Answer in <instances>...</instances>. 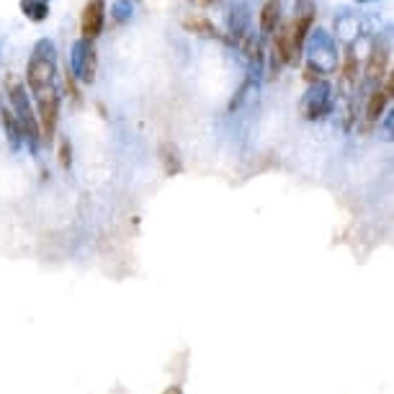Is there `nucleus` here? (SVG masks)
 I'll return each instance as SVG.
<instances>
[{
    "mask_svg": "<svg viewBox=\"0 0 394 394\" xmlns=\"http://www.w3.org/2000/svg\"><path fill=\"white\" fill-rule=\"evenodd\" d=\"M386 106H389V98L382 93V88L371 91V96H368V101H366V129L384 116Z\"/></svg>",
    "mask_w": 394,
    "mask_h": 394,
    "instance_id": "12",
    "label": "nucleus"
},
{
    "mask_svg": "<svg viewBox=\"0 0 394 394\" xmlns=\"http://www.w3.org/2000/svg\"><path fill=\"white\" fill-rule=\"evenodd\" d=\"M57 160H60V165H62L64 170H70V165H73V142H70V137H60Z\"/></svg>",
    "mask_w": 394,
    "mask_h": 394,
    "instance_id": "18",
    "label": "nucleus"
},
{
    "mask_svg": "<svg viewBox=\"0 0 394 394\" xmlns=\"http://www.w3.org/2000/svg\"><path fill=\"white\" fill-rule=\"evenodd\" d=\"M302 78H304V83L314 85V83H320V80H325V73H322L317 64L307 62L304 64V70H302Z\"/></svg>",
    "mask_w": 394,
    "mask_h": 394,
    "instance_id": "19",
    "label": "nucleus"
},
{
    "mask_svg": "<svg viewBox=\"0 0 394 394\" xmlns=\"http://www.w3.org/2000/svg\"><path fill=\"white\" fill-rule=\"evenodd\" d=\"M302 13H314V0H296V16Z\"/></svg>",
    "mask_w": 394,
    "mask_h": 394,
    "instance_id": "23",
    "label": "nucleus"
},
{
    "mask_svg": "<svg viewBox=\"0 0 394 394\" xmlns=\"http://www.w3.org/2000/svg\"><path fill=\"white\" fill-rule=\"evenodd\" d=\"M310 62L317 64L325 75L332 73V70H338V55H335V46H332L330 37H325V31H314Z\"/></svg>",
    "mask_w": 394,
    "mask_h": 394,
    "instance_id": "7",
    "label": "nucleus"
},
{
    "mask_svg": "<svg viewBox=\"0 0 394 394\" xmlns=\"http://www.w3.org/2000/svg\"><path fill=\"white\" fill-rule=\"evenodd\" d=\"M21 13L34 24H42L49 16V3L44 0H21Z\"/></svg>",
    "mask_w": 394,
    "mask_h": 394,
    "instance_id": "16",
    "label": "nucleus"
},
{
    "mask_svg": "<svg viewBox=\"0 0 394 394\" xmlns=\"http://www.w3.org/2000/svg\"><path fill=\"white\" fill-rule=\"evenodd\" d=\"M78 83L91 85L96 80V73H98V55H96V46L93 42H85V39H78L73 44V55H70V67H67Z\"/></svg>",
    "mask_w": 394,
    "mask_h": 394,
    "instance_id": "3",
    "label": "nucleus"
},
{
    "mask_svg": "<svg viewBox=\"0 0 394 394\" xmlns=\"http://www.w3.org/2000/svg\"><path fill=\"white\" fill-rule=\"evenodd\" d=\"M57 49L49 39H39L26 64V83L34 98L57 91Z\"/></svg>",
    "mask_w": 394,
    "mask_h": 394,
    "instance_id": "1",
    "label": "nucleus"
},
{
    "mask_svg": "<svg viewBox=\"0 0 394 394\" xmlns=\"http://www.w3.org/2000/svg\"><path fill=\"white\" fill-rule=\"evenodd\" d=\"M332 88L328 80H320V83L310 85V91L304 93V101H302V114L304 119L310 121H320L325 116L332 114Z\"/></svg>",
    "mask_w": 394,
    "mask_h": 394,
    "instance_id": "4",
    "label": "nucleus"
},
{
    "mask_svg": "<svg viewBox=\"0 0 394 394\" xmlns=\"http://www.w3.org/2000/svg\"><path fill=\"white\" fill-rule=\"evenodd\" d=\"M253 85H256V83H253L250 78H248V80H245V83H242V85H240L238 96H235V98H232V103H229V111H235V109H238V106H240V103L245 101V96H248V91H250V88H253Z\"/></svg>",
    "mask_w": 394,
    "mask_h": 394,
    "instance_id": "22",
    "label": "nucleus"
},
{
    "mask_svg": "<svg viewBox=\"0 0 394 394\" xmlns=\"http://www.w3.org/2000/svg\"><path fill=\"white\" fill-rule=\"evenodd\" d=\"M183 28H186V31H191V34H199V37L220 39V42H227V44H232V42H229L224 34H220V28L214 26L209 19H204V16H186Z\"/></svg>",
    "mask_w": 394,
    "mask_h": 394,
    "instance_id": "10",
    "label": "nucleus"
},
{
    "mask_svg": "<svg viewBox=\"0 0 394 394\" xmlns=\"http://www.w3.org/2000/svg\"><path fill=\"white\" fill-rule=\"evenodd\" d=\"M37 121L42 142L52 145L57 137V124H60V91H52L37 98Z\"/></svg>",
    "mask_w": 394,
    "mask_h": 394,
    "instance_id": "5",
    "label": "nucleus"
},
{
    "mask_svg": "<svg viewBox=\"0 0 394 394\" xmlns=\"http://www.w3.org/2000/svg\"><path fill=\"white\" fill-rule=\"evenodd\" d=\"M358 3H374V0H358Z\"/></svg>",
    "mask_w": 394,
    "mask_h": 394,
    "instance_id": "25",
    "label": "nucleus"
},
{
    "mask_svg": "<svg viewBox=\"0 0 394 394\" xmlns=\"http://www.w3.org/2000/svg\"><path fill=\"white\" fill-rule=\"evenodd\" d=\"M386 73H389V46H386L384 42H376V44L371 46V55H368L364 78H366L368 85H376L384 80Z\"/></svg>",
    "mask_w": 394,
    "mask_h": 394,
    "instance_id": "8",
    "label": "nucleus"
},
{
    "mask_svg": "<svg viewBox=\"0 0 394 394\" xmlns=\"http://www.w3.org/2000/svg\"><path fill=\"white\" fill-rule=\"evenodd\" d=\"M103 21H106V3L103 0H88L83 16H80V39L96 42L103 31Z\"/></svg>",
    "mask_w": 394,
    "mask_h": 394,
    "instance_id": "6",
    "label": "nucleus"
},
{
    "mask_svg": "<svg viewBox=\"0 0 394 394\" xmlns=\"http://www.w3.org/2000/svg\"><path fill=\"white\" fill-rule=\"evenodd\" d=\"M271 60H276L278 64H296L302 57H296L292 44V24H281L276 26L274 37V49H271Z\"/></svg>",
    "mask_w": 394,
    "mask_h": 394,
    "instance_id": "9",
    "label": "nucleus"
},
{
    "mask_svg": "<svg viewBox=\"0 0 394 394\" xmlns=\"http://www.w3.org/2000/svg\"><path fill=\"white\" fill-rule=\"evenodd\" d=\"M281 24V0H266V6L260 8V31L271 34Z\"/></svg>",
    "mask_w": 394,
    "mask_h": 394,
    "instance_id": "13",
    "label": "nucleus"
},
{
    "mask_svg": "<svg viewBox=\"0 0 394 394\" xmlns=\"http://www.w3.org/2000/svg\"><path fill=\"white\" fill-rule=\"evenodd\" d=\"M0 121H3V129H6V137L10 139V145L19 147L21 139H24V134H21V124L19 119L13 116V111L6 106V109H0Z\"/></svg>",
    "mask_w": 394,
    "mask_h": 394,
    "instance_id": "15",
    "label": "nucleus"
},
{
    "mask_svg": "<svg viewBox=\"0 0 394 394\" xmlns=\"http://www.w3.org/2000/svg\"><path fill=\"white\" fill-rule=\"evenodd\" d=\"M6 91H8L10 111H13V116H16L21 124V134H24V139H28L31 145L37 147L39 142H42V134H39L37 111L31 106L26 85L21 83L16 75H6Z\"/></svg>",
    "mask_w": 394,
    "mask_h": 394,
    "instance_id": "2",
    "label": "nucleus"
},
{
    "mask_svg": "<svg viewBox=\"0 0 394 394\" xmlns=\"http://www.w3.org/2000/svg\"><path fill=\"white\" fill-rule=\"evenodd\" d=\"M165 394H181V392H178V389H168Z\"/></svg>",
    "mask_w": 394,
    "mask_h": 394,
    "instance_id": "24",
    "label": "nucleus"
},
{
    "mask_svg": "<svg viewBox=\"0 0 394 394\" xmlns=\"http://www.w3.org/2000/svg\"><path fill=\"white\" fill-rule=\"evenodd\" d=\"M44 3H46V0H44Z\"/></svg>",
    "mask_w": 394,
    "mask_h": 394,
    "instance_id": "26",
    "label": "nucleus"
},
{
    "mask_svg": "<svg viewBox=\"0 0 394 394\" xmlns=\"http://www.w3.org/2000/svg\"><path fill=\"white\" fill-rule=\"evenodd\" d=\"M160 160H163V170H165V175H178L183 170L181 152H178V147L170 145V142L160 145Z\"/></svg>",
    "mask_w": 394,
    "mask_h": 394,
    "instance_id": "14",
    "label": "nucleus"
},
{
    "mask_svg": "<svg viewBox=\"0 0 394 394\" xmlns=\"http://www.w3.org/2000/svg\"><path fill=\"white\" fill-rule=\"evenodd\" d=\"M340 80L343 85H358V57H356V49L353 44L346 46V52H343V62H340Z\"/></svg>",
    "mask_w": 394,
    "mask_h": 394,
    "instance_id": "11",
    "label": "nucleus"
},
{
    "mask_svg": "<svg viewBox=\"0 0 394 394\" xmlns=\"http://www.w3.org/2000/svg\"><path fill=\"white\" fill-rule=\"evenodd\" d=\"M129 16H132V3H127V0H119L116 6H114V19L119 21H127Z\"/></svg>",
    "mask_w": 394,
    "mask_h": 394,
    "instance_id": "21",
    "label": "nucleus"
},
{
    "mask_svg": "<svg viewBox=\"0 0 394 394\" xmlns=\"http://www.w3.org/2000/svg\"><path fill=\"white\" fill-rule=\"evenodd\" d=\"M64 91H67V96H70L75 103L83 101V96H80V91H78V80L73 78V73H70V70L64 73Z\"/></svg>",
    "mask_w": 394,
    "mask_h": 394,
    "instance_id": "20",
    "label": "nucleus"
},
{
    "mask_svg": "<svg viewBox=\"0 0 394 394\" xmlns=\"http://www.w3.org/2000/svg\"><path fill=\"white\" fill-rule=\"evenodd\" d=\"M242 52H245V57H248L250 62H263V44H260V37L242 39Z\"/></svg>",
    "mask_w": 394,
    "mask_h": 394,
    "instance_id": "17",
    "label": "nucleus"
}]
</instances>
